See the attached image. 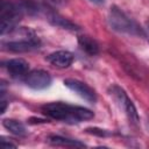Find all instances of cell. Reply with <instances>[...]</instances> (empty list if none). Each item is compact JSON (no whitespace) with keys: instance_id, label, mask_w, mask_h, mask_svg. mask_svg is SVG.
<instances>
[{"instance_id":"cell-6","label":"cell","mask_w":149,"mask_h":149,"mask_svg":"<svg viewBox=\"0 0 149 149\" xmlns=\"http://www.w3.org/2000/svg\"><path fill=\"white\" fill-rule=\"evenodd\" d=\"M24 83L27 86L34 90H43L50 86L51 84V76L49 72L44 70H33L28 72L24 77Z\"/></svg>"},{"instance_id":"cell-12","label":"cell","mask_w":149,"mask_h":149,"mask_svg":"<svg viewBox=\"0 0 149 149\" xmlns=\"http://www.w3.org/2000/svg\"><path fill=\"white\" fill-rule=\"evenodd\" d=\"M49 142L55 144V146H61V147H71V148H83L85 144L78 140H70L65 139L58 135H52L49 137Z\"/></svg>"},{"instance_id":"cell-18","label":"cell","mask_w":149,"mask_h":149,"mask_svg":"<svg viewBox=\"0 0 149 149\" xmlns=\"http://www.w3.org/2000/svg\"><path fill=\"white\" fill-rule=\"evenodd\" d=\"M147 26H148V28H149V21H148V22H147Z\"/></svg>"},{"instance_id":"cell-3","label":"cell","mask_w":149,"mask_h":149,"mask_svg":"<svg viewBox=\"0 0 149 149\" xmlns=\"http://www.w3.org/2000/svg\"><path fill=\"white\" fill-rule=\"evenodd\" d=\"M22 14V9H20L16 5L2 0L0 3V31L3 36L7 33H10L15 29L16 23L20 21Z\"/></svg>"},{"instance_id":"cell-13","label":"cell","mask_w":149,"mask_h":149,"mask_svg":"<svg viewBox=\"0 0 149 149\" xmlns=\"http://www.w3.org/2000/svg\"><path fill=\"white\" fill-rule=\"evenodd\" d=\"M49 21H50L52 24H55V26H57V27H61V28H63V29H70V30H77V29H79L78 26H76L74 23H72V22L69 21L68 19H64V17L57 15V14L50 15V16H49Z\"/></svg>"},{"instance_id":"cell-4","label":"cell","mask_w":149,"mask_h":149,"mask_svg":"<svg viewBox=\"0 0 149 149\" xmlns=\"http://www.w3.org/2000/svg\"><path fill=\"white\" fill-rule=\"evenodd\" d=\"M109 92H111V95L114 98V100L116 101V104L120 106V108L123 109V112L126 113L128 120L136 125L139 123V114H137V111L133 104V101L128 98V95L126 94V92L118 85H113L111 88H109Z\"/></svg>"},{"instance_id":"cell-7","label":"cell","mask_w":149,"mask_h":149,"mask_svg":"<svg viewBox=\"0 0 149 149\" xmlns=\"http://www.w3.org/2000/svg\"><path fill=\"white\" fill-rule=\"evenodd\" d=\"M6 49L13 52H28L37 49L40 47L38 40L35 37V35L21 37L19 40H10L7 43H5Z\"/></svg>"},{"instance_id":"cell-11","label":"cell","mask_w":149,"mask_h":149,"mask_svg":"<svg viewBox=\"0 0 149 149\" xmlns=\"http://www.w3.org/2000/svg\"><path fill=\"white\" fill-rule=\"evenodd\" d=\"M2 126L9 130L12 134L16 135V136H26L27 135V130L24 128V126L17 121V120H14V119H5L2 121Z\"/></svg>"},{"instance_id":"cell-16","label":"cell","mask_w":149,"mask_h":149,"mask_svg":"<svg viewBox=\"0 0 149 149\" xmlns=\"http://www.w3.org/2000/svg\"><path fill=\"white\" fill-rule=\"evenodd\" d=\"M40 122H47V120H43V119H34V118H31L30 120H29V123H40Z\"/></svg>"},{"instance_id":"cell-14","label":"cell","mask_w":149,"mask_h":149,"mask_svg":"<svg viewBox=\"0 0 149 149\" xmlns=\"http://www.w3.org/2000/svg\"><path fill=\"white\" fill-rule=\"evenodd\" d=\"M88 134H93V135H98V136H107L108 133L104 129H99V128H87L85 130Z\"/></svg>"},{"instance_id":"cell-15","label":"cell","mask_w":149,"mask_h":149,"mask_svg":"<svg viewBox=\"0 0 149 149\" xmlns=\"http://www.w3.org/2000/svg\"><path fill=\"white\" fill-rule=\"evenodd\" d=\"M1 146L2 147H6V148H16V146L12 142H6L5 140H1Z\"/></svg>"},{"instance_id":"cell-5","label":"cell","mask_w":149,"mask_h":149,"mask_svg":"<svg viewBox=\"0 0 149 149\" xmlns=\"http://www.w3.org/2000/svg\"><path fill=\"white\" fill-rule=\"evenodd\" d=\"M63 83L68 88H70L74 93H77L80 98H83L87 102L93 104L97 101V94H95L94 90L91 86H88L87 84H85L84 81L74 79V78H66V79H64Z\"/></svg>"},{"instance_id":"cell-10","label":"cell","mask_w":149,"mask_h":149,"mask_svg":"<svg viewBox=\"0 0 149 149\" xmlns=\"http://www.w3.org/2000/svg\"><path fill=\"white\" fill-rule=\"evenodd\" d=\"M78 44L80 49L90 56H95L99 52V45L97 41L90 36H86V35L78 36Z\"/></svg>"},{"instance_id":"cell-9","label":"cell","mask_w":149,"mask_h":149,"mask_svg":"<svg viewBox=\"0 0 149 149\" xmlns=\"http://www.w3.org/2000/svg\"><path fill=\"white\" fill-rule=\"evenodd\" d=\"M6 68L12 77H22L28 73L29 64L22 58H13L6 63Z\"/></svg>"},{"instance_id":"cell-8","label":"cell","mask_w":149,"mask_h":149,"mask_svg":"<svg viewBox=\"0 0 149 149\" xmlns=\"http://www.w3.org/2000/svg\"><path fill=\"white\" fill-rule=\"evenodd\" d=\"M47 61L56 68L64 69L72 64L73 55L68 50H58V51H55V52L50 54L49 56H47Z\"/></svg>"},{"instance_id":"cell-2","label":"cell","mask_w":149,"mask_h":149,"mask_svg":"<svg viewBox=\"0 0 149 149\" xmlns=\"http://www.w3.org/2000/svg\"><path fill=\"white\" fill-rule=\"evenodd\" d=\"M108 21L111 27L119 33H125L129 35H143L142 29L116 6L111 7Z\"/></svg>"},{"instance_id":"cell-17","label":"cell","mask_w":149,"mask_h":149,"mask_svg":"<svg viewBox=\"0 0 149 149\" xmlns=\"http://www.w3.org/2000/svg\"><path fill=\"white\" fill-rule=\"evenodd\" d=\"M90 1L93 3H97V5H101V3H104L105 0H90Z\"/></svg>"},{"instance_id":"cell-1","label":"cell","mask_w":149,"mask_h":149,"mask_svg":"<svg viewBox=\"0 0 149 149\" xmlns=\"http://www.w3.org/2000/svg\"><path fill=\"white\" fill-rule=\"evenodd\" d=\"M43 114L49 118L63 121L79 122L84 120H90L94 116L93 112L80 106H71L65 102H50L42 106Z\"/></svg>"}]
</instances>
